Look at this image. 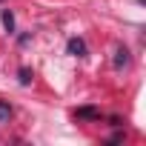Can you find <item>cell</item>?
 <instances>
[{
  "label": "cell",
  "mask_w": 146,
  "mask_h": 146,
  "mask_svg": "<svg viewBox=\"0 0 146 146\" xmlns=\"http://www.w3.org/2000/svg\"><path fill=\"white\" fill-rule=\"evenodd\" d=\"M69 54H75V57H86V43L80 37H72L69 40Z\"/></svg>",
  "instance_id": "6da1fadb"
},
{
  "label": "cell",
  "mask_w": 146,
  "mask_h": 146,
  "mask_svg": "<svg viewBox=\"0 0 146 146\" xmlns=\"http://www.w3.org/2000/svg\"><path fill=\"white\" fill-rule=\"evenodd\" d=\"M115 66H117V69L129 66V52H126L123 46H117V49H115Z\"/></svg>",
  "instance_id": "7a4b0ae2"
},
{
  "label": "cell",
  "mask_w": 146,
  "mask_h": 146,
  "mask_svg": "<svg viewBox=\"0 0 146 146\" xmlns=\"http://www.w3.org/2000/svg\"><path fill=\"white\" fill-rule=\"evenodd\" d=\"M9 117H12V106L0 100V123H9Z\"/></svg>",
  "instance_id": "3957f363"
},
{
  "label": "cell",
  "mask_w": 146,
  "mask_h": 146,
  "mask_svg": "<svg viewBox=\"0 0 146 146\" xmlns=\"http://www.w3.org/2000/svg\"><path fill=\"white\" fill-rule=\"evenodd\" d=\"M3 26H6V29H9V32H12V29H15V17H12V12H9V9H6V12H3Z\"/></svg>",
  "instance_id": "277c9868"
},
{
  "label": "cell",
  "mask_w": 146,
  "mask_h": 146,
  "mask_svg": "<svg viewBox=\"0 0 146 146\" xmlns=\"http://www.w3.org/2000/svg\"><path fill=\"white\" fill-rule=\"evenodd\" d=\"M32 80V72L29 69H20V83H29Z\"/></svg>",
  "instance_id": "5b68a950"
},
{
  "label": "cell",
  "mask_w": 146,
  "mask_h": 146,
  "mask_svg": "<svg viewBox=\"0 0 146 146\" xmlns=\"http://www.w3.org/2000/svg\"><path fill=\"white\" fill-rule=\"evenodd\" d=\"M78 115H80V117H98V112H95V109H80Z\"/></svg>",
  "instance_id": "8992f818"
}]
</instances>
